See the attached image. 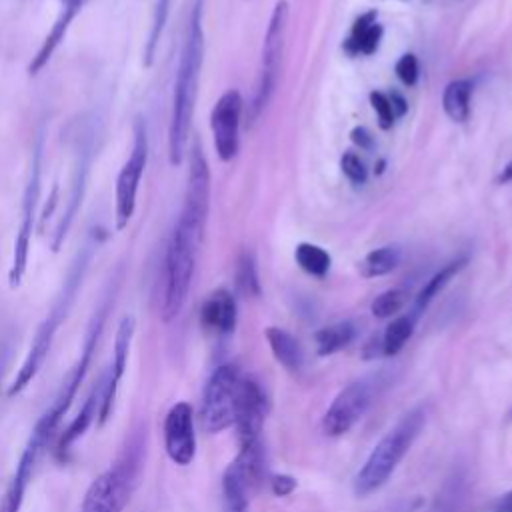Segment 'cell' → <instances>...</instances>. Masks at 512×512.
<instances>
[{"label":"cell","instance_id":"obj_1","mask_svg":"<svg viewBox=\"0 0 512 512\" xmlns=\"http://www.w3.org/2000/svg\"><path fill=\"white\" fill-rule=\"evenodd\" d=\"M202 62H204L202 0H194L188 22H186V30H184L180 60H178L176 78H174V92H172V110H170V124H168V160L172 166H178L184 160V150H186L196 96H198Z\"/></svg>","mask_w":512,"mask_h":512},{"label":"cell","instance_id":"obj_2","mask_svg":"<svg viewBox=\"0 0 512 512\" xmlns=\"http://www.w3.org/2000/svg\"><path fill=\"white\" fill-rule=\"evenodd\" d=\"M94 248H96V240L90 238L82 246V250L76 254V258L72 260L56 300L52 302L46 318L40 322V326H38V330L34 334V340H32V344H30V348H28V352H26V356H24V360H22L18 372H16V376L12 378V382L6 388V396L8 398H14L20 392H24L26 386L32 384V380L38 376V372H40V368H42V364H44V360H46V356H48V352L52 348L54 336H56L60 324L64 322V318L68 316V310H70V306H72V302L76 298V292H78V288H80V284L84 280V274L88 270V262L92 258Z\"/></svg>","mask_w":512,"mask_h":512},{"label":"cell","instance_id":"obj_3","mask_svg":"<svg viewBox=\"0 0 512 512\" xmlns=\"http://www.w3.org/2000/svg\"><path fill=\"white\" fill-rule=\"evenodd\" d=\"M426 424V410L422 406H414L380 438V442L372 448L366 462L354 476V494L368 496L380 490L388 478L394 474L400 460L406 456L418 434Z\"/></svg>","mask_w":512,"mask_h":512},{"label":"cell","instance_id":"obj_4","mask_svg":"<svg viewBox=\"0 0 512 512\" xmlns=\"http://www.w3.org/2000/svg\"><path fill=\"white\" fill-rule=\"evenodd\" d=\"M142 454V434H136L128 440L120 456L90 482L80 512H124L138 484Z\"/></svg>","mask_w":512,"mask_h":512},{"label":"cell","instance_id":"obj_5","mask_svg":"<svg viewBox=\"0 0 512 512\" xmlns=\"http://www.w3.org/2000/svg\"><path fill=\"white\" fill-rule=\"evenodd\" d=\"M202 238L204 236L176 220L166 246L162 270L160 316L164 322H172L186 304Z\"/></svg>","mask_w":512,"mask_h":512},{"label":"cell","instance_id":"obj_6","mask_svg":"<svg viewBox=\"0 0 512 512\" xmlns=\"http://www.w3.org/2000/svg\"><path fill=\"white\" fill-rule=\"evenodd\" d=\"M112 292H108L104 296V300L100 302L92 322H90V328L86 332V340H84V346H82V352H80V358L78 362L74 364V368L68 372L66 380L62 382L52 406L38 418V422L34 424L32 432L28 438L36 440L42 448H46V444L52 440L54 432L58 430L62 418L66 416V412L70 410L76 394H78V388L82 386L84 378H86V372L92 364V358H94V352L98 348V342H100V336H102V330H104V324H106V318H108V310H110V304H112Z\"/></svg>","mask_w":512,"mask_h":512},{"label":"cell","instance_id":"obj_7","mask_svg":"<svg viewBox=\"0 0 512 512\" xmlns=\"http://www.w3.org/2000/svg\"><path fill=\"white\" fill-rule=\"evenodd\" d=\"M42 160H44V134L38 132V136L32 144L28 176H26V184L22 190V202H20V222H18L14 244H12V258H10V268H8L10 288H18L22 284L26 268H28L30 240H32V230L36 224L40 190H42Z\"/></svg>","mask_w":512,"mask_h":512},{"label":"cell","instance_id":"obj_8","mask_svg":"<svg viewBox=\"0 0 512 512\" xmlns=\"http://www.w3.org/2000/svg\"><path fill=\"white\" fill-rule=\"evenodd\" d=\"M286 30H288V2L278 0L272 8V14H270V20L266 26V34L262 40L260 70H258L254 98L250 104L252 120H256L262 114V110L268 106V102L276 90L284 44H286Z\"/></svg>","mask_w":512,"mask_h":512},{"label":"cell","instance_id":"obj_9","mask_svg":"<svg viewBox=\"0 0 512 512\" xmlns=\"http://www.w3.org/2000/svg\"><path fill=\"white\" fill-rule=\"evenodd\" d=\"M242 376L236 364H220L208 378L202 394L200 422L210 434L230 428L236 420Z\"/></svg>","mask_w":512,"mask_h":512},{"label":"cell","instance_id":"obj_10","mask_svg":"<svg viewBox=\"0 0 512 512\" xmlns=\"http://www.w3.org/2000/svg\"><path fill=\"white\" fill-rule=\"evenodd\" d=\"M148 164V130L142 118L134 124V138L128 158L124 160L114 186V222L116 230H124L134 216L138 188Z\"/></svg>","mask_w":512,"mask_h":512},{"label":"cell","instance_id":"obj_11","mask_svg":"<svg viewBox=\"0 0 512 512\" xmlns=\"http://www.w3.org/2000/svg\"><path fill=\"white\" fill-rule=\"evenodd\" d=\"M264 476V454L260 440L240 444V452L222 474V496L228 512H246L250 494Z\"/></svg>","mask_w":512,"mask_h":512},{"label":"cell","instance_id":"obj_12","mask_svg":"<svg viewBox=\"0 0 512 512\" xmlns=\"http://www.w3.org/2000/svg\"><path fill=\"white\" fill-rule=\"evenodd\" d=\"M94 154H96V134H94V124H88L86 130L82 134H78V138H76V152H74V162L70 168L68 190H66L64 206H62L58 224L54 228V238H52L54 252L60 248L62 240L66 238V234L74 222V216L82 204Z\"/></svg>","mask_w":512,"mask_h":512},{"label":"cell","instance_id":"obj_13","mask_svg":"<svg viewBox=\"0 0 512 512\" xmlns=\"http://www.w3.org/2000/svg\"><path fill=\"white\" fill-rule=\"evenodd\" d=\"M208 210H210V168L200 144H194L190 150L186 192H184V202H182L178 220L186 222L188 226L204 234L206 222H208Z\"/></svg>","mask_w":512,"mask_h":512},{"label":"cell","instance_id":"obj_14","mask_svg":"<svg viewBox=\"0 0 512 512\" xmlns=\"http://www.w3.org/2000/svg\"><path fill=\"white\" fill-rule=\"evenodd\" d=\"M372 384L366 380H356L344 386L332 404L328 406L322 418V430L326 436H342L350 432V428L364 416L372 402Z\"/></svg>","mask_w":512,"mask_h":512},{"label":"cell","instance_id":"obj_15","mask_svg":"<svg viewBox=\"0 0 512 512\" xmlns=\"http://www.w3.org/2000/svg\"><path fill=\"white\" fill-rule=\"evenodd\" d=\"M242 96L238 90L224 92L212 112H210V130L216 154L222 162H230L240 148V118H242Z\"/></svg>","mask_w":512,"mask_h":512},{"label":"cell","instance_id":"obj_16","mask_svg":"<svg viewBox=\"0 0 512 512\" xmlns=\"http://www.w3.org/2000/svg\"><path fill=\"white\" fill-rule=\"evenodd\" d=\"M134 330H136V320L134 316H124L116 328V336H114V352H112V362L108 368V374L104 378V386H102V394H100V406H98V416H96V426H104L106 420L112 416L114 412V404H116V396H118V386L120 380L126 372L128 366V356H130V346H132V338H134Z\"/></svg>","mask_w":512,"mask_h":512},{"label":"cell","instance_id":"obj_17","mask_svg":"<svg viewBox=\"0 0 512 512\" xmlns=\"http://www.w3.org/2000/svg\"><path fill=\"white\" fill-rule=\"evenodd\" d=\"M164 450L178 466H188L196 456L194 412L188 402H176L164 416Z\"/></svg>","mask_w":512,"mask_h":512},{"label":"cell","instance_id":"obj_18","mask_svg":"<svg viewBox=\"0 0 512 512\" xmlns=\"http://www.w3.org/2000/svg\"><path fill=\"white\" fill-rule=\"evenodd\" d=\"M266 418V394L254 378H242L238 408H236V430L240 444L260 440V432Z\"/></svg>","mask_w":512,"mask_h":512},{"label":"cell","instance_id":"obj_19","mask_svg":"<svg viewBox=\"0 0 512 512\" xmlns=\"http://www.w3.org/2000/svg\"><path fill=\"white\" fill-rule=\"evenodd\" d=\"M88 0H62V8L58 12V16L54 18L52 28L48 30V34L44 36L40 48L36 50V54L32 56L30 64H28V74L36 76L52 58V54L58 50V46L62 44V40L66 38L72 22L76 20V16L84 10Z\"/></svg>","mask_w":512,"mask_h":512},{"label":"cell","instance_id":"obj_20","mask_svg":"<svg viewBox=\"0 0 512 512\" xmlns=\"http://www.w3.org/2000/svg\"><path fill=\"white\" fill-rule=\"evenodd\" d=\"M200 324L206 332L226 336L236 328V300L234 296L218 288L214 290L200 308Z\"/></svg>","mask_w":512,"mask_h":512},{"label":"cell","instance_id":"obj_21","mask_svg":"<svg viewBox=\"0 0 512 512\" xmlns=\"http://www.w3.org/2000/svg\"><path fill=\"white\" fill-rule=\"evenodd\" d=\"M102 386H104V378H100V382H96L92 386V390L88 392L82 408L78 410V414L74 416V420L64 428V432L58 438L56 444V456L60 460H66L70 448L74 446V442L78 438L84 436V432L88 430V426L94 422V418L98 416V406H100V394H102Z\"/></svg>","mask_w":512,"mask_h":512},{"label":"cell","instance_id":"obj_22","mask_svg":"<svg viewBox=\"0 0 512 512\" xmlns=\"http://www.w3.org/2000/svg\"><path fill=\"white\" fill-rule=\"evenodd\" d=\"M382 34H384V28H382V24L376 22V12L368 10L360 18H356L342 48L350 56H358V54L370 56L378 50Z\"/></svg>","mask_w":512,"mask_h":512},{"label":"cell","instance_id":"obj_23","mask_svg":"<svg viewBox=\"0 0 512 512\" xmlns=\"http://www.w3.org/2000/svg\"><path fill=\"white\" fill-rule=\"evenodd\" d=\"M266 342L274 354V358L288 370V372H298L304 364V352L300 342L284 328L278 326H268L264 330Z\"/></svg>","mask_w":512,"mask_h":512},{"label":"cell","instance_id":"obj_24","mask_svg":"<svg viewBox=\"0 0 512 512\" xmlns=\"http://www.w3.org/2000/svg\"><path fill=\"white\" fill-rule=\"evenodd\" d=\"M356 336V328L350 320L334 322L330 326H324L314 332V342H316V354L318 356H330L336 354L338 350L346 348Z\"/></svg>","mask_w":512,"mask_h":512},{"label":"cell","instance_id":"obj_25","mask_svg":"<svg viewBox=\"0 0 512 512\" xmlns=\"http://www.w3.org/2000/svg\"><path fill=\"white\" fill-rule=\"evenodd\" d=\"M470 96H472L470 80L460 78V80L448 82L442 94L444 114L454 122H466L470 116Z\"/></svg>","mask_w":512,"mask_h":512},{"label":"cell","instance_id":"obj_26","mask_svg":"<svg viewBox=\"0 0 512 512\" xmlns=\"http://www.w3.org/2000/svg\"><path fill=\"white\" fill-rule=\"evenodd\" d=\"M466 262H468V258H456V260L448 262L444 268H440V270L422 286V290L418 292V296H416V300H414V314H412L414 318H416L420 312H424V310L428 308V304L434 300V296L444 290V286L466 266Z\"/></svg>","mask_w":512,"mask_h":512},{"label":"cell","instance_id":"obj_27","mask_svg":"<svg viewBox=\"0 0 512 512\" xmlns=\"http://www.w3.org/2000/svg\"><path fill=\"white\" fill-rule=\"evenodd\" d=\"M402 252L398 246H382L368 252L360 262V274L364 278H378L392 272L400 264Z\"/></svg>","mask_w":512,"mask_h":512},{"label":"cell","instance_id":"obj_28","mask_svg":"<svg viewBox=\"0 0 512 512\" xmlns=\"http://www.w3.org/2000/svg\"><path fill=\"white\" fill-rule=\"evenodd\" d=\"M414 324H416V318L410 314V316H398L394 318L384 334L380 336V354L382 356H396L404 344L410 340L412 332H414Z\"/></svg>","mask_w":512,"mask_h":512},{"label":"cell","instance_id":"obj_29","mask_svg":"<svg viewBox=\"0 0 512 512\" xmlns=\"http://www.w3.org/2000/svg\"><path fill=\"white\" fill-rule=\"evenodd\" d=\"M294 258L304 272L318 276V278L326 276V272L330 270V262H332L330 254L324 248L310 244V242H300L294 250Z\"/></svg>","mask_w":512,"mask_h":512},{"label":"cell","instance_id":"obj_30","mask_svg":"<svg viewBox=\"0 0 512 512\" xmlns=\"http://www.w3.org/2000/svg\"><path fill=\"white\" fill-rule=\"evenodd\" d=\"M464 476L454 472L438 492L432 512H460L464 500Z\"/></svg>","mask_w":512,"mask_h":512},{"label":"cell","instance_id":"obj_31","mask_svg":"<svg viewBox=\"0 0 512 512\" xmlns=\"http://www.w3.org/2000/svg\"><path fill=\"white\" fill-rule=\"evenodd\" d=\"M236 288L244 296H260V280L256 272V262L250 252H242L236 262Z\"/></svg>","mask_w":512,"mask_h":512},{"label":"cell","instance_id":"obj_32","mask_svg":"<svg viewBox=\"0 0 512 512\" xmlns=\"http://www.w3.org/2000/svg\"><path fill=\"white\" fill-rule=\"evenodd\" d=\"M406 300H408V292H406L404 288H390V290L378 294V296L372 300L370 312H372L376 318H380V320L392 318L394 314H398V312L404 308Z\"/></svg>","mask_w":512,"mask_h":512},{"label":"cell","instance_id":"obj_33","mask_svg":"<svg viewBox=\"0 0 512 512\" xmlns=\"http://www.w3.org/2000/svg\"><path fill=\"white\" fill-rule=\"evenodd\" d=\"M370 104L378 116V126L382 130H390L392 124L396 122V114H394V108H392V102L388 98V94L384 92H372L370 94Z\"/></svg>","mask_w":512,"mask_h":512},{"label":"cell","instance_id":"obj_34","mask_svg":"<svg viewBox=\"0 0 512 512\" xmlns=\"http://www.w3.org/2000/svg\"><path fill=\"white\" fill-rule=\"evenodd\" d=\"M340 168H342L344 176L354 184H364L368 178V170H366L364 162L354 152H344V156L340 158Z\"/></svg>","mask_w":512,"mask_h":512},{"label":"cell","instance_id":"obj_35","mask_svg":"<svg viewBox=\"0 0 512 512\" xmlns=\"http://www.w3.org/2000/svg\"><path fill=\"white\" fill-rule=\"evenodd\" d=\"M396 76L406 84L414 86L418 82V60L414 54H402L396 62Z\"/></svg>","mask_w":512,"mask_h":512},{"label":"cell","instance_id":"obj_36","mask_svg":"<svg viewBox=\"0 0 512 512\" xmlns=\"http://www.w3.org/2000/svg\"><path fill=\"white\" fill-rule=\"evenodd\" d=\"M270 488H272V492H274L276 496H288V494L294 492L296 480H294L292 476H288V474H276V476H272V480H270Z\"/></svg>","mask_w":512,"mask_h":512},{"label":"cell","instance_id":"obj_37","mask_svg":"<svg viewBox=\"0 0 512 512\" xmlns=\"http://www.w3.org/2000/svg\"><path fill=\"white\" fill-rule=\"evenodd\" d=\"M350 136H352V142L358 144L362 150H372V146H374V136H372L364 126H356Z\"/></svg>","mask_w":512,"mask_h":512},{"label":"cell","instance_id":"obj_38","mask_svg":"<svg viewBox=\"0 0 512 512\" xmlns=\"http://www.w3.org/2000/svg\"><path fill=\"white\" fill-rule=\"evenodd\" d=\"M388 98H390V102H392V108H394L396 118L404 116V114H406V108H408V104H406L404 96H402L400 92H392V94H388Z\"/></svg>","mask_w":512,"mask_h":512},{"label":"cell","instance_id":"obj_39","mask_svg":"<svg viewBox=\"0 0 512 512\" xmlns=\"http://www.w3.org/2000/svg\"><path fill=\"white\" fill-rule=\"evenodd\" d=\"M496 512H512V490L506 492V494L498 500Z\"/></svg>","mask_w":512,"mask_h":512},{"label":"cell","instance_id":"obj_40","mask_svg":"<svg viewBox=\"0 0 512 512\" xmlns=\"http://www.w3.org/2000/svg\"><path fill=\"white\" fill-rule=\"evenodd\" d=\"M508 182H512V158L498 174V184H508Z\"/></svg>","mask_w":512,"mask_h":512}]
</instances>
